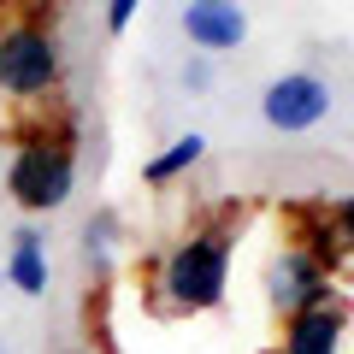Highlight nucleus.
Listing matches in <instances>:
<instances>
[{
    "instance_id": "f257e3e1",
    "label": "nucleus",
    "mask_w": 354,
    "mask_h": 354,
    "mask_svg": "<svg viewBox=\"0 0 354 354\" xmlns=\"http://www.w3.org/2000/svg\"><path fill=\"white\" fill-rule=\"evenodd\" d=\"M225 290H230L225 230H189L165 248L160 278H153V295H160L165 313H213V307H225Z\"/></svg>"
},
{
    "instance_id": "f03ea898",
    "label": "nucleus",
    "mask_w": 354,
    "mask_h": 354,
    "mask_svg": "<svg viewBox=\"0 0 354 354\" xmlns=\"http://www.w3.org/2000/svg\"><path fill=\"white\" fill-rule=\"evenodd\" d=\"M65 83V48L41 12H24L12 24H0V101L36 106L59 95Z\"/></svg>"
},
{
    "instance_id": "7ed1b4c3",
    "label": "nucleus",
    "mask_w": 354,
    "mask_h": 354,
    "mask_svg": "<svg viewBox=\"0 0 354 354\" xmlns=\"http://www.w3.org/2000/svg\"><path fill=\"white\" fill-rule=\"evenodd\" d=\"M77 189V148L71 136H24L18 153L6 160V195H12L24 213H53L65 207Z\"/></svg>"
},
{
    "instance_id": "20e7f679",
    "label": "nucleus",
    "mask_w": 354,
    "mask_h": 354,
    "mask_svg": "<svg viewBox=\"0 0 354 354\" xmlns=\"http://www.w3.org/2000/svg\"><path fill=\"white\" fill-rule=\"evenodd\" d=\"M325 113H330V83L319 71H283L260 95V118L278 136H301V130L325 124Z\"/></svg>"
},
{
    "instance_id": "39448f33",
    "label": "nucleus",
    "mask_w": 354,
    "mask_h": 354,
    "mask_svg": "<svg viewBox=\"0 0 354 354\" xmlns=\"http://www.w3.org/2000/svg\"><path fill=\"white\" fill-rule=\"evenodd\" d=\"M266 301H272L278 319H290V313H301V307L337 301V290H330V272L313 266V254L295 248V242H283V248L266 260Z\"/></svg>"
},
{
    "instance_id": "423d86ee",
    "label": "nucleus",
    "mask_w": 354,
    "mask_h": 354,
    "mask_svg": "<svg viewBox=\"0 0 354 354\" xmlns=\"http://www.w3.org/2000/svg\"><path fill=\"white\" fill-rule=\"evenodd\" d=\"M248 6L242 0H183V36L195 53H236L248 41Z\"/></svg>"
},
{
    "instance_id": "0eeeda50",
    "label": "nucleus",
    "mask_w": 354,
    "mask_h": 354,
    "mask_svg": "<svg viewBox=\"0 0 354 354\" xmlns=\"http://www.w3.org/2000/svg\"><path fill=\"white\" fill-rule=\"evenodd\" d=\"M342 337H348V307L342 301L301 307V313L283 319L278 354H342Z\"/></svg>"
},
{
    "instance_id": "6e6552de",
    "label": "nucleus",
    "mask_w": 354,
    "mask_h": 354,
    "mask_svg": "<svg viewBox=\"0 0 354 354\" xmlns=\"http://www.w3.org/2000/svg\"><path fill=\"white\" fill-rule=\"evenodd\" d=\"M0 278L12 283L18 295H48L53 272H48V236H41L36 218H24V225L12 230V254H6V266H0Z\"/></svg>"
},
{
    "instance_id": "1a4fd4ad",
    "label": "nucleus",
    "mask_w": 354,
    "mask_h": 354,
    "mask_svg": "<svg viewBox=\"0 0 354 354\" xmlns=\"http://www.w3.org/2000/svg\"><path fill=\"white\" fill-rule=\"evenodd\" d=\"M201 153H207V136H201V130L165 142L153 160H142V183H148V189H165V183H177L183 171H195V165H201Z\"/></svg>"
},
{
    "instance_id": "9d476101",
    "label": "nucleus",
    "mask_w": 354,
    "mask_h": 354,
    "mask_svg": "<svg viewBox=\"0 0 354 354\" xmlns=\"http://www.w3.org/2000/svg\"><path fill=\"white\" fill-rule=\"evenodd\" d=\"M295 248H307V254H313V266H319V272H330V278L348 266V248H342L330 213H307V218H301V242H295Z\"/></svg>"
},
{
    "instance_id": "9b49d317",
    "label": "nucleus",
    "mask_w": 354,
    "mask_h": 354,
    "mask_svg": "<svg viewBox=\"0 0 354 354\" xmlns=\"http://www.w3.org/2000/svg\"><path fill=\"white\" fill-rule=\"evenodd\" d=\"M83 260H88V272H106L118 260V213L113 207H95V218L83 225Z\"/></svg>"
},
{
    "instance_id": "f8f14e48",
    "label": "nucleus",
    "mask_w": 354,
    "mask_h": 354,
    "mask_svg": "<svg viewBox=\"0 0 354 354\" xmlns=\"http://www.w3.org/2000/svg\"><path fill=\"white\" fill-rule=\"evenodd\" d=\"M183 88H189V95H207V88H213V59H207V53H195V59L183 65Z\"/></svg>"
},
{
    "instance_id": "ddd939ff",
    "label": "nucleus",
    "mask_w": 354,
    "mask_h": 354,
    "mask_svg": "<svg viewBox=\"0 0 354 354\" xmlns=\"http://www.w3.org/2000/svg\"><path fill=\"white\" fill-rule=\"evenodd\" d=\"M136 12H142V0H106V30L124 36V30L136 24Z\"/></svg>"
},
{
    "instance_id": "4468645a",
    "label": "nucleus",
    "mask_w": 354,
    "mask_h": 354,
    "mask_svg": "<svg viewBox=\"0 0 354 354\" xmlns=\"http://www.w3.org/2000/svg\"><path fill=\"white\" fill-rule=\"evenodd\" d=\"M330 225H337V236H342V248L354 254V195H342V201L330 207Z\"/></svg>"
},
{
    "instance_id": "2eb2a0df",
    "label": "nucleus",
    "mask_w": 354,
    "mask_h": 354,
    "mask_svg": "<svg viewBox=\"0 0 354 354\" xmlns=\"http://www.w3.org/2000/svg\"><path fill=\"white\" fill-rule=\"evenodd\" d=\"M0 354H12V342H6V337H0Z\"/></svg>"
}]
</instances>
